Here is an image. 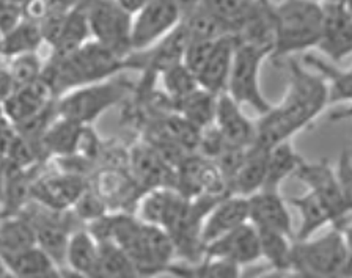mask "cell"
Here are the masks:
<instances>
[{
    "instance_id": "7bdbcfd3",
    "label": "cell",
    "mask_w": 352,
    "mask_h": 278,
    "mask_svg": "<svg viewBox=\"0 0 352 278\" xmlns=\"http://www.w3.org/2000/svg\"><path fill=\"white\" fill-rule=\"evenodd\" d=\"M151 0H117V3L126 13L134 16L137 12H140L143 7H146Z\"/></svg>"
},
{
    "instance_id": "4dcf8cb0",
    "label": "cell",
    "mask_w": 352,
    "mask_h": 278,
    "mask_svg": "<svg viewBox=\"0 0 352 278\" xmlns=\"http://www.w3.org/2000/svg\"><path fill=\"white\" fill-rule=\"evenodd\" d=\"M244 269L230 261L217 258H203L195 264L173 263L165 270V275L175 278H245Z\"/></svg>"
},
{
    "instance_id": "ee69618b",
    "label": "cell",
    "mask_w": 352,
    "mask_h": 278,
    "mask_svg": "<svg viewBox=\"0 0 352 278\" xmlns=\"http://www.w3.org/2000/svg\"><path fill=\"white\" fill-rule=\"evenodd\" d=\"M249 278H286V272L275 270V269H260L255 270Z\"/></svg>"
},
{
    "instance_id": "7402d4cb",
    "label": "cell",
    "mask_w": 352,
    "mask_h": 278,
    "mask_svg": "<svg viewBox=\"0 0 352 278\" xmlns=\"http://www.w3.org/2000/svg\"><path fill=\"white\" fill-rule=\"evenodd\" d=\"M236 49V38L233 35L219 38L214 43L212 52L209 56L205 67L197 74L198 86L201 90L212 93V95H222L227 89V80L233 62V54Z\"/></svg>"
},
{
    "instance_id": "60d3db41",
    "label": "cell",
    "mask_w": 352,
    "mask_h": 278,
    "mask_svg": "<svg viewBox=\"0 0 352 278\" xmlns=\"http://www.w3.org/2000/svg\"><path fill=\"white\" fill-rule=\"evenodd\" d=\"M333 170L344 197L352 201V159L349 151H344L343 154H341L338 165L337 168H333Z\"/></svg>"
},
{
    "instance_id": "cb8c5ba5",
    "label": "cell",
    "mask_w": 352,
    "mask_h": 278,
    "mask_svg": "<svg viewBox=\"0 0 352 278\" xmlns=\"http://www.w3.org/2000/svg\"><path fill=\"white\" fill-rule=\"evenodd\" d=\"M266 159L267 150H263L256 145L249 146L239 170L231 179L228 195L249 198L253 194L260 192L264 185V176H266Z\"/></svg>"
},
{
    "instance_id": "c3c4849f",
    "label": "cell",
    "mask_w": 352,
    "mask_h": 278,
    "mask_svg": "<svg viewBox=\"0 0 352 278\" xmlns=\"http://www.w3.org/2000/svg\"><path fill=\"white\" fill-rule=\"evenodd\" d=\"M0 278H14L13 275L10 274L8 267H7V264H5V261H3L2 256H0Z\"/></svg>"
},
{
    "instance_id": "6da1fadb",
    "label": "cell",
    "mask_w": 352,
    "mask_h": 278,
    "mask_svg": "<svg viewBox=\"0 0 352 278\" xmlns=\"http://www.w3.org/2000/svg\"><path fill=\"white\" fill-rule=\"evenodd\" d=\"M98 242H113L139 270L140 278L165 275L175 263V248L162 228L142 222L129 212H107L85 227Z\"/></svg>"
},
{
    "instance_id": "d6a6232c",
    "label": "cell",
    "mask_w": 352,
    "mask_h": 278,
    "mask_svg": "<svg viewBox=\"0 0 352 278\" xmlns=\"http://www.w3.org/2000/svg\"><path fill=\"white\" fill-rule=\"evenodd\" d=\"M258 2L260 0H200L198 5L219 19L234 36L256 8Z\"/></svg>"
},
{
    "instance_id": "bcb514c9",
    "label": "cell",
    "mask_w": 352,
    "mask_h": 278,
    "mask_svg": "<svg viewBox=\"0 0 352 278\" xmlns=\"http://www.w3.org/2000/svg\"><path fill=\"white\" fill-rule=\"evenodd\" d=\"M176 2H178L179 8H181V13H183V18H184L187 13H190L192 10L198 7L200 0H176Z\"/></svg>"
},
{
    "instance_id": "f1b7e54d",
    "label": "cell",
    "mask_w": 352,
    "mask_h": 278,
    "mask_svg": "<svg viewBox=\"0 0 352 278\" xmlns=\"http://www.w3.org/2000/svg\"><path fill=\"white\" fill-rule=\"evenodd\" d=\"M88 40H91V36L87 23L84 0H82L73 12L65 18L62 32H60L54 46H51L52 52L49 58H63L69 56L82 45H85Z\"/></svg>"
},
{
    "instance_id": "5b68a950",
    "label": "cell",
    "mask_w": 352,
    "mask_h": 278,
    "mask_svg": "<svg viewBox=\"0 0 352 278\" xmlns=\"http://www.w3.org/2000/svg\"><path fill=\"white\" fill-rule=\"evenodd\" d=\"M134 89L135 86L131 80L118 74L107 80L79 86V89L65 93L55 100V111H57V117L66 118L82 126H91L109 108L123 102Z\"/></svg>"
},
{
    "instance_id": "9c48e42d",
    "label": "cell",
    "mask_w": 352,
    "mask_h": 278,
    "mask_svg": "<svg viewBox=\"0 0 352 278\" xmlns=\"http://www.w3.org/2000/svg\"><path fill=\"white\" fill-rule=\"evenodd\" d=\"M183 13L176 0H151L132 16L131 49L142 52L157 45L181 24Z\"/></svg>"
},
{
    "instance_id": "7a4b0ae2",
    "label": "cell",
    "mask_w": 352,
    "mask_h": 278,
    "mask_svg": "<svg viewBox=\"0 0 352 278\" xmlns=\"http://www.w3.org/2000/svg\"><path fill=\"white\" fill-rule=\"evenodd\" d=\"M126 58L118 57L99 43L88 40L77 51L63 58H47L44 62L43 80L55 97L79 86L107 80L123 73Z\"/></svg>"
},
{
    "instance_id": "5bb4252c",
    "label": "cell",
    "mask_w": 352,
    "mask_h": 278,
    "mask_svg": "<svg viewBox=\"0 0 352 278\" xmlns=\"http://www.w3.org/2000/svg\"><path fill=\"white\" fill-rule=\"evenodd\" d=\"M322 3V32L318 49L332 63H340L352 52V16L349 3Z\"/></svg>"
},
{
    "instance_id": "836d02e7",
    "label": "cell",
    "mask_w": 352,
    "mask_h": 278,
    "mask_svg": "<svg viewBox=\"0 0 352 278\" xmlns=\"http://www.w3.org/2000/svg\"><path fill=\"white\" fill-rule=\"evenodd\" d=\"M2 258L14 278H36L57 267L38 245Z\"/></svg>"
},
{
    "instance_id": "ab89813d",
    "label": "cell",
    "mask_w": 352,
    "mask_h": 278,
    "mask_svg": "<svg viewBox=\"0 0 352 278\" xmlns=\"http://www.w3.org/2000/svg\"><path fill=\"white\" fill-rule=\"evenodd\" d=\"M22 19V3L16 0H0V35L18 25Z\"/></svg>"
},
{
    "instance_id": "52a82bcc",
    "label": "cell",
    "mask_w": 352,
    "mask_h": 278,
    "mask_svg": "<svg viewBox=\"0 0 352 278\" xmlns=\"http://www.w3.org/2000/svg\"><path fill=\"white\" fill-rule=\"evenodd\" d=\"M267 57L269 52L264 49L236 41L227 89H225V93L236 104L241 107L249 106L258 115L269 112L274 106L264 97L261 90V67Z\"/></svg>"
},
{
    "instance_id": "ffe728a7",
    "label": "cell",
    "mask_w": 352,
    "mask_h": 278,
    "mask_svg": "<svg viewBox=\"0 0 352 278\" xmlns=\"http://www.w3.org/2000/svg\"><path fill=\"white\" fill-rule=\"evenodd\" d=\"M55 100L57 97L54 96L49 85L41 78L29 85L14 89V91L2 102V108L5 117L14 128L40 115L43 111L54 104Z\"/></svg>"
},
{
    "instance_id": "7c38bea8",
    "label": "cell",
    "mask_w": 352,
    "mask_h": 278,
    "mask_svg": "<svg viewBox=\"0 0 352 278\" xmlns=\"http://www.w3.org/2000/svg\"><path fill=\"white\" fill-rule=\"evenodd\" d=\"M203 258L230 261L236 266L250 267L261 259L260 238L250 222L208 242L203 248Z\"/></svg>"
},
{
    "instance_id": "7dc6e473",
    "label": "cell",
    "mask_w": 352,
    "mask_h": 278,
    "mask_svg": "<svg viewBox=\"0 0 352 278\" xmlns=\"http://www.w3.org/2000/svg\"><path fill=\"white\" fill-rule=\"evenodd\" d=\"M36 278H63V275H62V270H60V267H54V269Z\"/></svg>"
},
{
    "instance_id": "ba28073f",
    "label": "cell",
    "mask_w": 352,
    "mask_h": 278,
    "mask_svg": "<svg viewBox=\"0 0 352 278\" xmlns=\"http://www.w3.org/2000/svg\"><path fill=\"white\" fill-rule=\"evenodd\" d=\"M88 29L93 41L126 58L131 49L132 16L124 12L117 0H84Z\"/></svg>"
},
{
    "instance_id": "603a6c76",
    "label": "cell",
    "mask_w": 352,
    "mask_h": 278,
    "mask_svg": "<svg viewBox=\"0 0 352 278\" xmlns=\"http://www.w3.org/2000/svg\"><path fill=\"white\" fill-rule=\"evenodd\" d=\"M88 126H82L69 119L55 117L54 121L49 124L47 129L44 130L43 137L40 140L43 157H63L74 156L79 151L80 141L84 139L85 129Z\"/></svg>"
},
{
    "instance_id": "8992f818",
    "label": "cell",
    "mask_w": 352,
    "mask_h": 278,
    "mask_svg": "<svg viewBox=\"0 0 352 278\" xmlns=\"http://www.w3.org/2000/svg\"><path fill=\"white\" fill-rule=\"evenodd\" d=\"M289 270H304L324 277H351L349 234L332 228L319 238L294 241Z\"/></svg>"
},
{
    "instance_id": "1f68e13d",
    "label": "cell",
    "mask_w": 352,
    "mask_h": 278,
    "mask_svg": "<svg viewBox=\"0 0 352 278\" xmlns=\"http://www.w3.org/2000/svg\"><path fill=\"white\" fill-rule=\"evenodd\" d=\"M33 245H36L35 233L24 216H0V256L18 253Z\"/></svg>"
},
{
    "instance_id": "681fc988",
    "label": "cell",
    "mask_w": 352,
    "mask_h": 278,
    "mask_svg": "<svg viewBox=\"0 0 352 278\" xmlns=\"http://www.w3.org/2000/svg\"><path fill=\"white\" fill-rule=\"evenodd\" d=\"M60 270H62L63 278H87V277L80 275V274H76V272H73V270L66 269V267H60Z\"/></svg>"
},
{
    "instance_id": "83f0119b",
    "label": "cell",
    "mask_w": 352,
    "mask_h": 278,
    "mask_svg": "<svg viewBox=\"0 0 352 278\" xmlns=\"http://www.w3.org/2000/svg\"><path fill=\"white\" fill-rule=\"evenodd\" d=\"M304 161L296 151L293 141L286 140L267 150L266 159V176L261 190H280L282 184L289 176H294L297 167Z\"/></svg>"
},
{
    "instance_id": "d6986e66",
    "label": "cell",
    "mask_w": 352,
    "mask_h": 278,
    "mask_svg": "<svg viewBox=\"0 0 352 278\" xmlns=\"http://www.w3.org/2000/svg\"><path fill=\"white\" fill-rule=\"evenodd\" d=\"M212 124L225 145L231 148H249L255 143V121L245 117L242 107L236 104L227 93L217 96Z\"/></svg>"
},
{
    "instance_id": "484cf974",
    "label": "cell",
    "mask_w": 352,
    "mask_h": 278,
    "mask_svg": "<svg viewBox=\"0 0 352 278\" xmlns=\"http://www.w3.org/2000/svg\"><path fill=\"white\" fill-rule=\"evenodd\" d=\"M99 244L85 227L71 233L65 253L66 269L84 277H90L98 267Z\"/></svg>"
},
{
    "instance_id": "e0dca14e",
    "label": "cell",
    "mask_w": 352,
    "mask_h": 278,
    "mask_svg": "<svg viewBox=\"0 0 352 278\" xmlns=\"http://www.w3.org/2000/svg\"><path fill=\"white\" fill-rule=\"evenodd\" d=\"M294 178L304 183L308 190H313L327 201L332 208L337 211L341 219H351V203L352 201L344 197L338 179L335 176L333 167L327 159L318 162L302 161L297 167Z\"/></svg>"
},
{
    "instance_id": "74e56055",
    "label": "cell",
    "mask_w": 352,
    "mask_h": 278,
    "mask_svg": "<svg viewBox=\"0 0 352 278\" xmlns=\"http://www.w3.org/2000/svg\"><path fill=\"white\" fill-rule=\"evenodd\" d=\"M7 67L14 89H19V86L29 85L32 82L41 79L44 60L38 56V52L24 54V56L11 58Z\"/></svg>"
},
{
    "instance_id": "f6af8a7d",
    "label": "cell",
    "mask_w": 352,
    "mask_h": 278,
    "mask_svg": "<svg viewBox=\"0 0 352 278\" xmlns=\"http://www.w3.org/2000/svg\"><path fill=\"white\" fill-rule=\"evenodd\" d=\"M286 278H351V277H324V275H316V274H311V272H304V270H289L286 272Z\"/></svg>"
},
{
    "instance_id": "4316f807",
    "label": "cell",
    "mask_w": 352,
    "mask_h": 278,
    "mask_svg": "<svg viewBox=\"0 0 352 278\" xmlns=\"http://www.w3.org/2000/svg\"><path fill=\"white\" fill-rule=\"evenodd\" d=\"M170 111L175 112L176 115L184 118L187 123L197 128L198 130L211 126L216 117V106L217 96L212 93L197 89L181 100L170 101Z\"/></svg>"
},
{
    "instance_id": "d590c367",
    "label": "cell",
    "mask_w": 352,
    "mask_h": 278,
    "mask_svg": "<svg viewBox=\"0 0 352 278\" xmlns=\"http://www.w3.org/2000/svg\"><path fill=\"white\" fill-rule=\"evenodd\" d=\"M256 231L258 238H260L261 259H266L269 269L288 272L291 263V248H293L294 239L277 231Z\"/></svg>"
},
{
    "instance_id": "f907efd6",
    "label": "cell",
    "mask_w": 352,
    "mask_h": 278,
    "mask_svg": "<svg viewBox=\"0 0 352 278\" xmlns=\"http://www.w3.org/2000/svg\"><path fill=\"white\" fill-rule=\"evenodd\" d=\"M326 3H349V0H321Z\"/></svg>"
},
{
    "instance_id": "3957f363",
    "label": "cell",
    "mask_w": 352,
    "mask_h": 278,
    "mask_svg": "<svg viewBox=\"0 0 352 278\" xmlns=\"http://www.w3.org/2000/svg\"><path fill=\"white\" fill-rule=\"evenodd\" d=\"M275 62L316 47L322 32V3L319 0H282L272 5Z\"/></svg>"
},
{
    "instance_id": "b9f144b4",
    "label": "cell",
    "mask_w": 352,
    "mask_h": 278,
    "mask_svg": "<svg viewBox=\"0 0 352 278\" xmlns=\"http://www.w3.org/2000/svg\"><path fill=\"white\" fill-rule=\"evenodd\" d=\"M14 91L13 80H11L8 67L0 65V104Z\"/></svg>"
},
{
    "instance_id": "ac0fdd59",
    "label": "cell",
    "mask_w": 352,
    "mask_h": 278,
    "mask_svg": "<svg viewBox=\"0 0 352 278\" xmlns=\"http://www.w3.org/2000/svg\"><path fill=\"white\" fill-rule=\"evenodd\" d=\"M249 201V222L256 230L282 233L294 239L293 219L288 203L280 190H260L247 198Z\"/></svg>"
},
{
    "instance_id": "2e32d148",
    "label": "cell",
    "mask_w": 352,
    "mask_h": 278,
    "mask_svg": "<svg viewBox=\"0 0 352 278\" xmlns=\"http://www.w3.org/2000/svg\"><path fill=\"white\" fill-rule=\"evenodd\" d=\"M189 203L190 200L183 197L173 187L153 189L140 197L135 208V217L168 233L184 216Z\"/></svg>"
},
{
    "instance_id": "277c9868",
    "label": "cell",
    "mask_w": 352,
    "mask_h": 278,
    "mask_svg": "<svg viewBox=\"0 0 352 278\" xmlns=\"http://www.w3.org/2000/svg\"><path fill=\"white\" fill-rule=\"evenodd\" d=\"M289 80L282 101L274 106L294 134L311 128L329 106V93L316 73L302 67L294 58H286Z\"/></svg>"
},
{
    "instance_id": "44dd1931",
    "label": "cell",
    "mask_w": 352,
    "mask_h": 278,
    "mask_svg": "<svg viewBox=\"0 0 352 278\" xmlns=\"http://www.w3.org/2000/svg\"><path fill=\"white\" fill-rule=\"evenodd\" d=\"M249 222V201L238 195L219 198L208 212L201 227L203 244H208Z\"/></svg>"
},
{
    "instance_id": "f546056e",
    "label": "cell",
    "mask_w": 352,
    "mask_h": 278,
    "mask_svg": "<svg viewBox=\"0 0 352 278\" xmlns=\"http://www.w3.org/2000/svg\"><path fill=\"white\" fill-rule=\"evenodd\" d=\"M43 43L40 24L22 18L18 25L0 35V57L11 60L24 54L38 52Z\"/></svg>"
},
{
    "instance_id": "8d00e7d4",
    "label": "cell",
    "mask_w": 352,
    "mask_h": 278,
    "mask_svg": "<svg viewBox=\"0 0 352 278\" xmlns=\"http://www.w3.org/2000/svg\"><path fill=\"white\" fill-rule=\"evenodd\" d=\"M159 80H161L164 89L162 93L170 101L181 100V97L190 95L192 91L200 89L195 74L183 62L165 69L159 76Z\"/></svg>"
},
{
    "instance_id": "e575fe53",
    "label": "cell",
    "mask_w": 352,
    "mask_h": 278,
    "mask_svg": "<svg viewBox=\"0 0 352 278\" xmlns=\"http://www.w3.org/2000/svg\"><path fill=\"white\" fill-rule=\"evenodd\" d=\"M181 24L189 41H216L219 38L231 35L227 27L200 5L187 13Z\"/></svg>"
},
{
    "instance_id": "8fae6325",
    "label": "cell",
    "mask_w": 352,
    "mask_h": 278,
    "mask_svg": "<svg viewBox=\"0 0 352 278\" xmlns=\"http://www.w3.org/2000/svg\"><path fill=\"white\" fill-rule=\"evenodd\" d=\"M87 185L88 179L79 174L60 170L40 173L32 184L30 201L52 211H71Z\"/></svg>"
},
{
    "instance_id": "d4e9b609",
    "label": "cell",
    "mask_w": 352,
    "mask_h": 278,
    "mask_svg": "<svg viewBox=\"0 0 352 278\" xmlns=\"http://www.w3.org/2000/svg\"><path fill=\"white\" fill-rule=\"evenodd\" d=\"M308 68H313L316 74L324 80L329 93V104H343L349 108L352 96V73L351 68H340L337 63L315 57L313 54H305L302 58Z\"/></svg>"
},
{
    "instance_id": "30bf717a",
    "label": "cell",
    "mask_w": 352,
    "mask_h": 278,
    "mask_svg": "<svg viewBox=\"0 0 352 278\" xmlns=\"http://www.w3.org/2000/svg\"><path fill=\"white\" fill-rule=\"evenodd\" d=\"M90 189L106 206L107 212H129L134 214L143 192L134 181L128 170L120 165H109L99 168L88 181Z\"/></svg>"
},
{
    "instance_id": "9a60e30c",
    "label": "cell",
    "mask_w": 352,
    "mask_h": 278,
    "mask_svg": "<svg viewBox=\"0 0 352 278\" xmlns=\"http://www.w3.org/2000/svg\"><path fill=\"white\" fill-rule=\"evenodd\" d=\"M288 203L294 206L300 216V225L299 230L294 231V241H304V239L313 238L327 225L346 234L351 231V219H341L337 211L313 190H307L304 195L289 198Z\"/></svg>"
},
{
    "instance_id": "f35d334b",
    "label": "cell",
    "mask_w": 352,
    "mask_h": 278,
    "mask_svg": "<svg viewBox=\"0 0 352 278\" xmlns=\"http://www.w3.org/2000/svg\"><path fill=\"white\" fill-rule=\"evenodd\" d=\"M216 41H187L183 56V63L195 74V78L208 62V58L212 52L214 43Z\"/></svg>"
},
{
    "instance_id": "4fadbf2b",
    "label": "cell",
    "mask_w": 352,
    "mask_h": 278,
    "mask_svg": "<svg viewBox=\"0 0 352 278\" xmlns=\"http://www.w3.org/2000/svg\"><path fill=\"white\" fill-rule=\"evenodd\" d=\"M126 163L143 194L153 189L175 187V167L148 141L132 146Z\"/></svg>"
}]
</instances>
